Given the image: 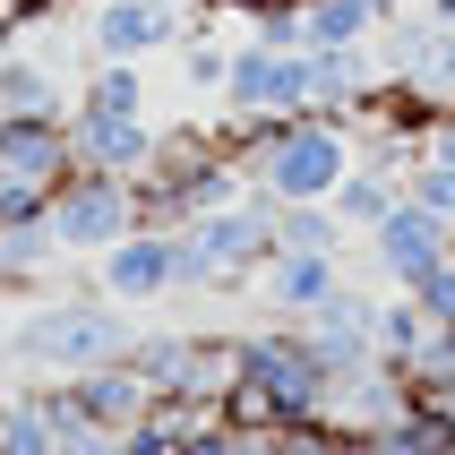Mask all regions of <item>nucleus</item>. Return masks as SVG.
Listing matches in <instances>:
<instances>
[{"mask_svg": "<svg viewBox=\"0 0 455 455\" xmlns=\"http://www.w3.org/2000/svg\"><path fill=\"white\" fill-rule=\"evenodd\" d=\"M232 430H275V421H318L327 412V361L309 344V327H258L241 335V379L224 387V404H215Z\"/></svg>", "mask_w": 455, "mask_h": 455, "instance_id": "1", "label": "nucleus"}, {"mask_svg": "<svg viewBox=\"0 0 455 455\" xmlns=\"http://www.w3.org/2000/svg\"><path fill=\"white\" fill-rule=\"evenodd\" d=\"M138 344V318H129L112 292L95 301H35L9 335V361L35 370V379H69V370H95V361H121Z\"/></svg>", "mask_w": 455, "mask_h": 455, "instance_id": "2", "label": "nucleus"}, {"mask_svg": "<svg viewBox=\"0 0 455 455\" xmlns=\"http://www.w3.org/2000/svg\"><path fill=\"white\" fill-rule=\"evenodd\" d=\"M44 395H52V421H60V447H69L77 430H112L121 438L138 412L155 404V387L138 379V361H95V370H69V379H44Z\"/></svg>", "mask_w": 455, "mask_h": 455, "instance_id": "3", "label": "nucleus"}, {"mask_svg": "<svg viewBox=\"0 0 455 455\" xmlns=\"http://www.w3.org/2000/svg\"><path fill=\"white\" fill-rule=\"evenodd\" d=\"M121 232H138V180L69 172L52 189V241H60V258H103Z\"/></svg>", "mask_w": 455, "mask_h": 455, "instance_id": "4", "label": "nucleus"}, {"mask_svg": "<svg viewBox=\"0 0 455 455\" xmlns=\"http://www.w3.org/2000/svg\"><path fill=\"white\" fill-rule=\"evenodd\" d=\"M206 241V258H215V292H232L241 275H267V258H275V198H232L215 206V215H198L189 224Z\"/></svg>", "mask_w": 455, "mask_h": 455, "instance_id": "5", "label": "nucleus"}, {"mask_svg": "<svg viewBox=\"0 0 455 455\" xmlns=\"http://www.w3.org/2000/svg\"><path fill=\"white\" fill-rule=\"evenodd\" d=\"M370 258H379V275L395 283V292H412L438 258H455V224H447V215H430L421 198H395L379 215V232H370Z\"/></svg>", "mask_w": 455, "mask_h": 455, "instance_id": "6", "label": "nucleus"}, {"mask_svg": "<svg viewBox=\"0 0 455 455\" xmlns=\"http://www.w3.org/2000/svg\"><path fill=\"white\" fill-rule=\"evenodd\" d=\"M180 35H189L180 0H95V18H86L95 60H147V52H172Z\"/></svg>", "mask_w": 455, "mask_h": 455, "instance_id": "7", "label": "nucleus"}, {"mask_svg": "<svg viewBox=\"0 0 455 455\" xmlns=\"http://www.w3.org/2000/svg\"><path fill=\"white\" fill-rule=\"evenodd\" d=\"M69 172H77V138L60 112H0V180L60 189Z\"/></svg>", "mask_w": 455, "mask_h": 455, "instance_id": "8", "label": "nucleus"}, {"mask_svg": "<svg viewBox=\"0 0 455 455\" xmlns=\"http://www.w3.org/2000/svg\"><path fill=\"white\" fill-rule=\"evenodd\" d=\"M309 344H318V361H327V379H344V370H370L379 361V301L370 292H353V283H335L327 301L301 318Z\"/></svg>", "mask_w": 455, "mask_h": 455, "instance_id": "9", "label": "nucleus"}, {"mask_svg": "<svg viewBox=\"0 0 455 455\" xmlns=\"http://www.w3.org/2000/svg\"><path fill=\"white\" fill-rule=\"evenodd\" d=\"M95 292H112L121 309H155L172 292V232H121L112 250L95 258Z\"/></svg>", "mask_w": 455, "mask_h": 455, "instance_id": "10", "label": "nucleus"}, {"mask_svg": "<svg viewBox=\"0 0 455 455\" xmlns=\"http://www.w3.org/2000/svg\"><path fill=\"white\" fill-rule=\"evenodd\" d=\"M69 138H77V172L138 180L155 155V112H69Z\"/></svg>", "mask_w": 455, "mask_h": 455, "instance_id": "11", "label": "nucleus"}, {"mask_svg": "<svg viewBox=\"0 0 455 455\" xmlns=\"http://www.w3.org/2000/svg\"><path fill=\"white\" fill-rule=\"evenodd\" d=\"M387 77H395L404 95H421L430 112H447V103H455V26H438V18L404 26V35H395V60H387Z\"/></svg>", "mask_w": 455, "mask_h": 455, "instance_id": "12", "label": "nucleus"}, {"mask_svg": "<svg viewBox=\"0 0 455 455\" xmlns=\"http://www.w3.org/2000/svg\"><path fill=\"white\" fill-rule=\"evenodd\" d=\"M344 283V258L335 250H275L267 258V292H275V318H309Z\"/></svg>", "mask_w": 455, "mask_h": 455, "instance_id": "13", "label": "nucleus"}, {"mask_svg": "<svg viewBox=\"0 0 455 455\" xmlns=\"http://www.w3.org/2000/svg\"><path fill=\"white\" fill-rule=\"evenodd\" d=\"M301 18H309V52H344L387 26V0H301Z\"/></svg>", "mask_w": 455, "mask_h": 455, "instance_id": "14", "label": "nucleus"}, {"mask_svg": "<svg viewBox=\"0 0 455 455\" xmlns=\"http://www.w3.org/2000/svg\"><path fill=\"white\" fill-rule=\"evenodd\" d=\"M395 198H404V180H395V172H379V164H353V172L335 180V198H327V206L344 215V232H379V215H387Z\"/></svg>", "mask_w": 455, "mask_h": 455, "instance_id": "15", "label": "nucleus"}, {"mask_svg": "<svg viewBox=\"0 0 455 455\" xmlns=\"http://www.w3.org/2000/svg\"><path fill=\"white\" fill-rule=\"evenodd\" d=\"M0 438H9V455H60V421H52V395H44V387L0 395Z\"/></svg>", "mask_w": 455, "mask_h": 455, "instance_id": "16", "label": "nucleus"}, {"mask_svg": "<svg viewBox=\"0 0 455 455\" xmlns=\"http://www.w3.org/2000/svg\"><path fill=\"white\" fill-rule=\"evenodd\" d=\"M275 250H335V258H344V215H335L327 198L275 206Z\"/></svg>", "mask_w": 455, "mask_h": 455, "instance_id": "17", "label": "nucleus"}, {"mask_svg": "<svg viewBox=\"0 0 455 455\" xmlns=\"http://www.w3.org/2000/svg\"><path fill=\"white\" fill-rule=\"evenodd\" d=\"M0 112H60V77L26 52H0Z\"/></svg>", "mask_w": 455, "mask_h": 455, "instance_id": "18", "label": "nucleus"}, {"mask_svg": "<svg viewBox=\"0 0 455 455\" xmlns=\"http://www.w3.org/2000/svg\"><path fill=\"white\" fill-rule=\"evenodd\" d=\"M241 447L250 455H353V438L335 421H275V430H250Z\"/></svg>", "mask_w": 455, "mask_h": 455, "instance_id": "19", "label": "nucleus"}, {"mask_svg": "<svg viewBox=\"0 0 455 455\" xmlns=\"http://www.w3.org/2000/svg\"><path fill=\"white\" fill-rule=\"evenodd\" d=\"M430 344V318H421V301L412 292H395V301H379V361L387 370H412V353Z\"/></svg>", "mask_w": 455, "mask_h": 455, "instance_id": "20", "label": "nucleus"}, {"mask_svg": "<svg viewBox=\"0 0 455 455\" xmlns=\"http://www.w3.org/2000/svg\"><path fill=\"white\" fill-rule=\"evenodd\" d=\"M77 112H147V77H138V60H95Z\"/></svg>", "mask_w": 455, "mask_h": 455, "instance_id": "21", "label": "nucleus"}, {"mask_svg": "<svg viewBox=\"0 0 455 455\" xmlns=\"http://www.w3.org/2000/svg\"><path fill=\"white\" fill-rule=\"evenodd\" d=\"M404 198H421L430 215H447V224H455V164H438V155H412Z\"/></svg>", "mask_w": 455, "mask_h": 455, "instance_id": "22", "label": "nucleus"}, {"mask_svg": "<svg viewBox=\"0 0 455 455\" xmlns=\"http://www.w3.org/2000/svg\"><path fill=\"white\" fill-rule=\"evenodd\" d=\"M172 292H215V258H206V241L189 224L172 232Z\"/></svg>", "mask_w": 455, "mask_h": 455, "instance_id": "23", "label": "nucleus"}, {"mask_svg": "<svg viewBox=\"0 0 455 455\" xmlns=\"http://www.w3.org/2000/svg\"><path fill=\"white\" fill-rule=\"evenodd\" d=\"M224 44H198V35H180V77L198 86V95H224Z\"/></svg>", "mask_w": 455, "mask_h": 455, "instance_id": "24", "label": "nucleus"}, {"mask_svg": "<svg viewBox=\"0 0 455 455\" xmlns=\"http://www.w3.org/2000/svg\"><path fill=\"white\" fill-rule=\"evenodd\" d=\"M412 301H421V318H430V327H455V258H438L430 275L412 283Z\"/></svg>", "mask_w": 455, "mask_h": 455, "instance_id": "25", "label": "nucleus"}, {"mask_svg": "<svg viewBox=\"0 0 455 455\" xmlns=\"http://www.w3.org/2000/svg\"><path fill=\"white\" fill-rule=\"evenodd\" d=\"M172 455H250V447H241V430H232L224 412H206V421H198V430H189V438H180Z\"/></svg>", "mask_w": 455, "mask_h": 455, "instance_id": "26", "label": "nucleus"}, {"mask_svg": "<svg viewBox=\"0 0 455 455\" xmlns=\"http://www.w3.org/2000/svg\"><path fill=\"white\" fill-rule=\"evenodd\" d=\"M430 18H438V26H455V0H430Z\"/></svg>", "mask_w": 455, "mask_h": 455, "instance_id": "27", "label": "nucleus"}, {"mask_svg": "<svg viewBox=\"0 0 455 455\" xmlns=\"http://www.w3.org/2000/svg\"><path fill=\"white\" fill-rule=\"evenodd\" d=\"M0 455H9V438H0Z\"/></svg>", "mask_w": 455, "mask_h": 455, "instance_id": "28", "label": "nucleus"}]
</instances>
